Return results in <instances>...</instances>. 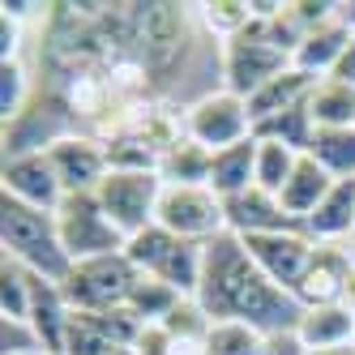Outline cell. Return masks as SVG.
I'll list each match as a JSON object with an SVG mask.
<instances>
[{"mask_svg":"<svg viewBox=\"0 0 355 355\" xmlns=\"http://www.w3.org/2000/svg\"><path fill=\"white\" fill-rule=\"evenodd\" d=\"M313 86H317V78H309V73H300V69L278 73L274 82H266L257 94L244 98L252 124H261V120H270V116H278V112H291V107H300V103H309Z\"/></svg>","mask_w":355,"mask_h":355,"instance_id":"18","label":"cell"},{"mask_svg":"<svg viewBox=\"0 0 355 355\" xmlns=\"http://www.w3.org/2000/svg\"><path fill=\"white\" fill-rule=\"evenodd\" d=\"M184 133L197 146H206L210 155H218V150H227V146H240V141L252 137L248 103L240 94H232V90H214V94H206L201 103H193L184 112Z\"/></svg>","mask_w":355,"mask_h":355,"instance_id":"8","label":"cell"},{"mask_svg":"<svg viewBox=\"0 0 355 355\" xmlns=\"http://www.w3.org/2000/svg\"><path fill=\"white\" fill-rule=\"evenodd\" d=\"M103 214L120 227L124 236H141L146 227H155L159 197H163V175L159 171H107L103 184L94 189Z\"/></svg>","mask_w":355,"mask_h":355,"instance_id":"7","label":"cell"},{"mask_svg":"<svg viewBox=\"0 0 355 355\" xmlns=\"http://www.w3.org/2000/svg\"><path fill=\"white\" fill-rule=\"evenodd\" d=\"M133 283H137V266L124 252H112V257L78 261L60 283V291L73 313H116L129 304Z\"/></svg>","mask_w":355,"mask_h":355,"instance_id":"4","label":"cell"},{"mask_svg":"<svg viewBox=\"0 0 355 355\" xmlns=\"http://www.w3.org/2000/svg\"><path fill=\"white\" fill-rule=\"evenodd\" d=\"M201 248H206V244H189V240L163 232V227L155 223V227H146L141 236L129 240L124 257L137 266V274L159 278V283H167L171 291H180V295H197V283H201Z\"/></svg>","mask_w":355,"mask_h":355,"instance_id":"3","label":"cell"},{"mask_svg":"<svg viewBox=\"0 0 355 355\" xmlns=\"http://www.w3.org/2000/svg\"><path fill=\"white\" fill-rule=\"evenodd\" d=\"M295 338L304 351H329V347H351L355 343V313L347 304H321V309H304Z\"/></svg>","mask_w":355,"mask_h":355,"instance_id":"16","label":"cell"},{"mask_svg":"<svg viewBox=\"0 0 355 355\" xmlns=\"http://www.w3.org/2000/svg\"><path fill=\"white\" fill-rule=\"evenodd\" d=\"M5 355H47V347H43V338L35 334V325L31 321H9L5 317Z\"/></svg>","mask_w":355,"mask_h":355,"instance_id":"29","label":"cell"},{"mask_svg":"<svg viewBox=\"0 0 355 355\" xmlns=\"http://www.w3.org/2000/svg\"><path fill=\"white\" fill-rule=\"evenodd\" d=\"M355 261V244H317V257L304 274L295 300L304 309H321V304H343V283Z\"/></svg>","mask_w":355,"mask_h":355,"instance_id":"13","label":"cell"},{"mask_svg":"<svg viewBox=\"0 0 355 355\" xmlns=\"http://www.w3.org/2000/svg\"><path fill=\"white\" fill-rule=\"evenodd\" d=\"M334 78H338V82H347V86H355V39H351V47H347V56L338 60Z\"/></svg>","mask_w":355,"mask_h":355,"instance_id":"30","label":"cell"},{"mask_svg":"<svg viewBox=\"0 0 355 355\" xmlns=\"http://www.w3.org/2000/svg\"><path fill=\"white\" fill-rule=\"evenodd\" d=\"M223 214H227V232L248 240V236H270V232H291V227H300L287 210H283V201H278L274 193L266 189H244L236 197H227L223 201Z\"/></svg>","mask_w":355,"mask_h":355,"instance_id":"12","label":"cell"},{"mask_svg":"<svg viewBox=\"0 0 355 355\" xmlns=\"http://www.w3.org/2000/svg\"><path fill=\"white\" fill-rule=\"evenodd\" d=\"M56 227H60V244L69 252V261H94V257H112V252L129 248V236L103 214L94 193H73L60 201L56 210Z\"/></svg>","mask_w":355,"mask_h":355,"instance_id":"5","label":"cell"},{"mask_svg":"<svg viewBox=\"0 0 355 355\" xmlns=\"http://www.w3.org/2000/svg\"><path fill=\"white\" fill-rule=\"evenodd\" d=\"M343 304L355 313V261H351V270H347V283H343Z\"/></svg>","mask_w":355,"mask_h":355,"instance_id":"31","label":"cell"},{"mask_svg":"<svg viewBox=\"0 0 355 355\" xmlns=\"http://www.w3.org/2000/svg\"><path fill=\"white\" fill-rule=\"evenodd\" d=\"M31 283L35 274L5 257V266H0V309L9 321H31Z\"/></svg>","mask_w":355,"mask_h":355,"instance_id":"27","label":"cell"},{"mask_svg":"<svg viewBox=\"0 0 355 355\" xmlns=\"http://www.w3.org/2000/svg\"><path fill=\"white\" fill-rule=\"evenodd\" d=\"M197 17L218 43H232L240 31H248L252 21V5L248 0H214V5H197Z\"/></svg>","mask_w":355,"mask_h":355,"instance_id":"25","label":"cell"},{"mask_svg":"<svg viewBox=\"0 0 355 355\" xmlns=\"http://www.w3.org/2000/svg\"><path fill=\"white\" fill-rule=\"evenodd\" d=\"M304 355H355V343L351 347H329V351H304Z\"/></svg>","mask_w":355,"mask_h":355,"instance_id":"32","label":"cell"},{"mask_svg":"<svg viewBox=\"0 0 355 355\" xmlns=\"http://www.w3.org/2000/svg\"><path fill=\"white\" fill-rule=\"evenodd\" d=\"M300 163V150L283 146V141H261L257 137V189L266 193H283V184L291 180V171Z\"/></svg>","mask_w":355,"mask_h":355,"instance_id":"24","label":"cell"},{"mask_svg":"<svg viewBox=\"0 0 355 355\" xmlns=\"http://www.w3.org/2000/svg\"><path fill=\"white\" fill-rule=\"evenodd\" d=\"M31 103H35L31 64L26 60H5V64H0V116H5V124L21 120Z\"/></svg>","mask_w":355,"mask_h":355,"instance_id":"23","label":"cell"},{"mask_svg":"<svg viewBox=\"0 0 355 355\" xmlns=\"http://www.w3.org/2000/svg\"><path fill=\"white\" fill-rule=\"evenodd\" d=\"M304 155H313L334 180H355V129H317Z\"/></svg>","mask_w":355,"mask_h":355,"instance_id":"22","label":"cell"},{"mask_svg":"<svg viewBox=\"0 0 355 355\" xmlns=\"http://www.w3.org/2000/svg\"><path fill=\"white\" fill-rule=\"evenodd\" d=\"M0 240H5V257L17 261L21 270H31L47 283H64L73 261L60 244V227L56 214L21 206V201L5 197L0 201Z\"/></svg>","mask_w":355,"mask_h":355,"instance_id":"2","label":"cell"},{"mask_svg":"<svg viewBox=\"0 0 355 355\" xmlns=\"http://www.w3.org/2000/svg\"><path fill=\"white\" fill-rule=\"evenodd\" d=\"M69 317H73V309H69L60 283H47V278L35 274V283H31V325H35V334L43 338L47 355H60L64 351Z\"/></svg>","mask_w":355,"mask_h":355,"instance_id":"15","label":"cell"},{"mask_svg":"<svg viewBox=\"0 0 355 355\" xmlns=\"http://www.w3.org/2000/svg\"><path fill=\"white\" fill-rule=\"evenodd\" d=\"M112 355H137V351H133V347H120V351H112Z\"/></svg>","mask_w":355,"mask_h":355,"instance_id":"33","label":"cell"},{"mask_svg":"<svg viewBox=\"0 0 355 355\" xmlns=\"http://www.w3.org/2000/svg\"><path fill=\"white\" fill-rule=\"evenodd\" d=\"M351 223H355V180H334L325 201L304 218V236L317 244H351Z\"/></svg>","mask_w":355,"mask_h":355,"instance_id":"14","label":"cell"},{"mask_svg":"<svg viewBox=\"0 0 355 355\" xmlns=\"http://www.w3.org/2000/svg\"><path fill=\"white\" fill-rule=\"evenodd\" d=\"M248 257L257 261V270L270 278L274 287L283 291H300L304 274H309L313 257H317V240L304 236V227H291V232H270V236H248L244 240Z\"/></svg>","mask_w":355,"mask_h":355,"instance_id":"9","label":"cell"},{"mask_svg":"<svg viewBox=\"0 0 355 355\" xmlns=\"http://www.w3.org/2000/svg\"><path fill=\"white\" fill-rule=\"evenodd\" d=\"M309 116L317 129H355V86L321 78L309 94Z\"/></svg>","mask_w":355,"mask_h":355,"instance_id":"20","label":"cell"},{"mask_svg":"<svg viewBox=\"0 0 355 355\" xmlns=\"http://www.w3.org/2000/svg\"><path fill=\"white\" fill-rule=\"evenodd\" d=\"M210 159L214 155L206 146H197L193 137H184L171 150H163L159 175H163V184H210Z\"/></svg>","mask_w":355,"mask_h":355,"instance_id":"21","label":"cell"},{"mask_svg":"<svg viewBox=\"0 0 355 355\" xmlns=\"http://www.w3.org/2000/svg\"><path fill=\"white\" fill-rule=\"evenodd\" d=\"M47 159H52L60 184H64V197L73 193H94L103 184V175L112 171L107 163V146L90 137V133H69L60 137L56 146H47Z\"/></svg>","mask_w":355,"mask_h":355,"instance_id":"10","label":"cell"},{"mask_svg":"<svg viewBox=\"0 0 355 355\" xmlns=\"http://www.w3.org/2000/svg\"><path fill=\"white\" fill-rule=\"evenodd\" d=\"M329 189H334V175H329L313 155H300V163L291 171V180L283 184V193H278V201H283V210L304 227V218L321 206Z\"/></svg>","mask_w":355,"mask_h":355,"instance_id":"17","label":"cell"},{"mask_svg":"<svg viewBox=\"0 0 355 355\" xmlns=\"http://www.w3.org/2000/svg\"><path fill=\"white\" fill-rule=\"evenodd\" d=\"M206 355H266V338L240 321H214L206 334Z\"/></svg>","mask_w":355,"mask_h":355,"instance_id":"26","label":"cell"},{"mask_svg":"<svg viewBox=\"0 0 355 355\" xmlns=\"http://www.w3.org/2000/svg\"><path fill=\"white\" fill-rule=\"evenodd\" d=\"M257 184V137H248L240 146H227L210 159V189L227 201L244 189Z\"/></svg>","mask_w":355,"mask_h":355,"instance_id":"19","label":"cell"},{"mask_svg":"<svg viewBox=\"0 0 355 355\" xmlns=\"http://www.w3.org/2000/svg\"><path fill=\"white\" fill-rule=\"evenodd\" d=\"M112 351H120V347L103 334V325H98L90 313H73L69 317V334H64L60 355H112Z\"/></svg>","mask_w":355,"mask_h":355,"instance_id":"28","label":"cell"},{"mask_svg":"<svg viewBox=\"0 0 355 355\" xmlns=\"http://www.w3.org/2000/svg\"><path fill=\"white\" fill-rule=\"evenodd\" d=\"M5 197L21 201V206H35V210H47V214L60 210L64 184H60L52 159H47V150L5 159Z\"/></svg>","mask_w":355,"mask_h":355,"instance_id":"11","label":"cell"},{"mask_svg":"<svg viewBox=\"0 0 355 355\" xmlns=\"http://www.w3.org/2000/svg\"><path fill=\"white\" fill-rule=\"evenodd\" d=\"M351 244H355V223H351Z\"/></svg>","mask_w":355,"mask_h":355,"instance_id":"34","label":"cell"},{"mask_svg":"<svg viewBox=\"0 0 355 355\" xmlns=\"http://www.w3.org/2000/svg\"><path fill=\"white\" fill-rule=\"evenodd\" d=\"M155 223L189 244H210L214 236L227 232L223 197L210 184H163Z\"/></svg>","mask_w":355,"mask_h":355,"instance_id":"6","label":"cell"},{"mask_svg":"<svg viewBox=\"0 0 355 355\" xmlns=\"http://www.w3.org/2000/svg\"><path fill=\"white\" fill-rule=\"evenodd\" d=\"M210 321H240L248 329H257L261 338L295 334V325L304 317V304L274 287L270 278L257 270V261L248 257V248L240 236L223 232L201 248V283L193 295Z\"/></svg>","mask_w":355,"mask_h":355,"instance_id":"1","label":"cell"}]
</instances>
